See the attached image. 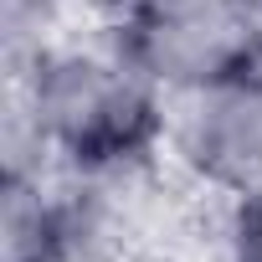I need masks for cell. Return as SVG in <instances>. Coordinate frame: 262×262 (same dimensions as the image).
<instances>
[{
	"instance_id": "4",
	"label": "cell",
	"mask_w": 262,
	"mask_h": 262,
	"mask_svg": "<svg viewBox=\"0 0 262 262\" xmlns=\"http://www.w3.org/2000/svg\"><path fill=\"white\" fill-rule=\"evenodd\" d=\"M47 26H52V0H6L0 6V31H6L11 67L36 62L47 52Z\"/></svg>"
},
{
	"instance_id": "1",
	"label": "cell",
	"mask_w": 262,
	"mask_h": 262,
	"mask_svg": "<svg viewBox=\"0 0 262 262\" xmlns=\"http://www.w3.org/2000/svg\"><path fill=\"white\" fill-rule=\"evenodd\" d=\"M31 139L82 175L134 165L165 134V93L113 52H41L26 72Z\"/></svg>"
},
{
	"instance_id": "6",
	"label": "cell",
	"mask_w": 262,
	"mask_h": 262,
	"mask_svg": "<svg viewBox=\"0 0 262 262\" xmlns=\"http://www.w3.org/2000/svg\"><path fill=\"white\" fill-rule=\"evenodd\" d=\"M82 6H98V11H118L123 16L128 6H139V0H82Z\"/></svg>"
},
{
	"instance_id": "5",
	"label": "cell",
	"mask_w": 262,
	"mask_h": 262,
	"mask_svg": "<svg viewBox=\"0 0 262 262\" xmlns=\"http://www.w3.org/2000/svg\"><path fill=\"white\" fill-rule=\"evenodd\" d=\"M242 11H247V31H252V47L262 57V0H242Z\"/></svg>"
},
{
	"instance_id": "2",
	"label": "cell",
	"mask_w": 262,
	"mask_h": 262,
	"mask_svg": "<svg viewBox=\"0 0 262 262\" xmlns=\"http://www.w3.org/2000/svg\"><path fill=\"white\" fill-rule=\"evenodd\" d=\"M113 47L165 98L201 88L231 67L262 62L242 0H139L123 11Z\"/></svg>"
},
{
	"instance_id": "3",
	"label": "cell",
	"mask_w": 262,
	"mask_h": 262,
	"mask_svg": "<svg viewBox=\"0 0 262 262\" xmlns=\"http://www.w3.org/2000/svg\"><path fill=\"white\" fill-rule=\"evenodd\" d=\"M165 139L195 180L231 195H262V62L170 93Z\"/></svg>"
}]
</instances>
